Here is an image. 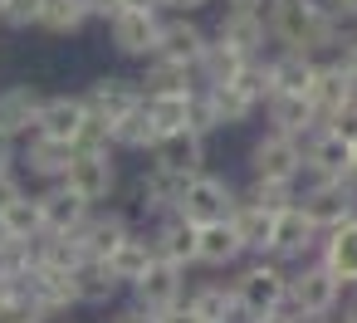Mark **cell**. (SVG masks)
I'll list each match as a JSON object with an SVG mask.
<instances>
[{
  "label": "cell",
  "instance_id": "cell-1",
  "mask_svg": "<svg viewBox=\"0 0 357 323\" xmlns=\"http://www.w3.org/2000/svg\"><path fill=\"white\" fill-rule=\"evenodd\" d=\"M264 25H269V40L284 45V54L313 59L323 50H342V20L323 0H269Z\"/></svg>",
  "mask_w": 357,
  "mask_h": 323
},
{
  "label": "cell",
  "instance_id": "cell-2",
  "mask_svg": "<svg viewBox=\"0 0 357 323\" xmlns=\"http://www.w3.org/2000/svg\"><path fill=\"white\" fill-rule=\"evenodd\" d=\"M235 299H240V313L245 323H259V318H274L289 308V274L274 264V260H255L235 274Z\"/></svg>",
  "mask_w": 357,
  "mask_h": 323
},
{
  "label": "cell",
  "instance_id": "cell-3",
  "mask_svg": "<svg viewBox=\"0 0 357 323\" xmlns=\"http://www.w3.org/2000/svg\"><path fill=\"white\" fill-rule=\"evenodd\" d=\"M235 206H240L235 186H230V181H220V176H211V172H201V176L186 186V196H181L176 216H181L186 225L206 230V225H225V220L235 216Z\"/></svg>",
  "mask_w": 357,
  "mask_h": 323
},
{
  "label": "cell",
  "instance_id": "cell-4",
  "mask_svg": "<svg viewBox=\"0 0 357 323\" xmlns=\"http://www.w3.org/2000/svg\"><path fill=\"white\" fill-rule=\"evenodd\" d=\"M337 303H342V284L323 264H303V269L289 274V308H294V318H333Z\"/></svg>",
  "mask_w": 357,
  "mask_h": 323
},
{
  "label": "cell",
  "instance_id": "cell-5",
  "mask_svg": "<svg viewBox=\"0 0 357 323\" xmlns=\"http://www.w3.org/2000/svg\"><path fill=\"white\" fill-rule=\"evenodd\" d=\"M250 172H255V181H284V186H298V172H303V142H298V137H284V133H264V137L250 147Z\"/></svg>",
  "mask_w": 357,
  "mask_h": 323
},
{
  "label": "cell",
  "instance_id": "cell-6",
  "mask_svg": "<svg viewBox=\"0 0 357 323\" xmlns=\"http://www.w3.org/2000/svg\"><path fill=\"white\" fill-rule=\"evenodd\" d=\"M69 196H79L84 206H98V201H108L113 196V186H118V167H113V152H74V162H69V172H64V181H59Z\"/></svg>",
  "mask_w": 357,
  "mask_h": 323
},
{
  "label": "cell",
  "instance_id": "cell-7",
  "mask_svg": "<svg viewBox=\"0 0 357 323\" xmlns=\"http://www.w3.org/2000/svg\"><path fill=\"white\" fill-rule=\"evenodd\" d=\"M298 211L308 216V225H313L318 235H328V230H337V225H347V220L357 216V186H352V181L313 186V191L298 196Z\"/></svg>",
  "mask_w": 357,
  "mask_h": 323
},
{
  "label": "cell",
  "instance_id": "cell-8",
  "mask_svg": "<svg viewBox=\"0 0 357 323\" xmlns=\"http://www.w3.org/2000/svg\"><path fill=\"white\" fill-rule=\"evenodd\" d=\"M147 103V93L132 84V79H98L89 93H84V108H89V118H98V123H108V128H118L128 113H137Z\"/></svg>",
  "mask_w": 357,
  "mask_h": 323
},
{
  "label": "cell",
  "instance_id": "cell-9",
  "mask_svg": "<svg viewBox=\"0 0 357 323\" xmlns=\"http://www.w3.org/2000/svg\"><path fill=\"white\" fill-rule=\"evenodd\" d=\"M108 30H113V50L118 54H128V59H152L157 54V40H162L157 10H123Z\"/></svg>",
  "mask_w": 357,
  "mask_h": 323
},
{
  "label": "cell",
  "instance_id": "cell-10",
  "mask_svg": "<svg viewBox=\"0 0 357 323\" xmlns=\"http://www.w3.org/2000/svg\"><path fill=\"white\" fill-rule=\"evenodd\" d=\"M206 45H211V35L191 15H176V20H162V40H157V54L152 59H172V64L196 69L201 54H206Z\"/></svg>",
  "mask_w": 357,
  "mask_h": 323
},
{
  "label": "cell",
  "instance_id": "cell-11",
  "mask_svg": "<svg viewBox=\"0 0 357 323\" xmlns=\"http://www.w3.org/2000/svg\"><path fill=\"white\" fill-rule=\"evenodd\" d=\"M128 235H132L128 216L108 211V216H89V220L79 225V235H69V240H74V250H79L84 260H103V264H108V255H113Z\"/></svg>",
  "mask_w": 357,
  "mask_h": 323
},
{
  "label": "cell",
  "instance_id": "cell-12",
  "mask_svg": "<svg viewBox=\"0 0 357 323\" xmlns=\"http://www.w3.org/2000/svg\"><path fill=\"white\" fill-rule=\"evenodd\" d=\"M181 289H186V269H176V264L157 260V264L132 284V303H137V308H147V313H162V308L181 303Z\"/></svg>",
  "mask_w": 357,
  "mask_h": 323
},
{
  "label": "cell",
  "instance_id": "cell-13",
  "mask_svg": "<svg viewBox=\"0 0 357 323\" xmlns=\"http://www.w3.org/2000/svg\"><path fill=\"white\" fill-rule=\"evenodd\" d=\"M40 113H45V93L35 84H10L6 93H0V133H6V137L35 133Z\"/></svg>",
  "mask_w": 357,
  "mask_h": 323
},
{
  "label": "cell",
  "instance_id": "cell-14",
  "mask_svg": "<svg viewBox=\"0 0 357 323\" xmlns=\"http://www.w3.org/2000/svg\"><path fill=\"white\" fill-rule=\"evenodd\" d=\"M84 123H89V108H84V93H54V98H45V113H40V137H54V142H79V133H84Z\"/></svg>",
  "mask_w": 357,
  "mask_h": 323
},
{
  "label": "cell",
  "instance_id": "cell-15",
  "mask_svg": "<svg viewBox=\"0 0 357 323\" xmlns=\"http://www.w3.org/2000/svg\"><path fill=\"white\" fill-rule=\"evenodd\" d=\"M318 250H323V260H318V264H323L342 289H357V216H352L347 225L328 230Z\"/></svg>",
  "mask_w": 357,
  "mask_h": 323
},
{
  "label": "cell",
  "instance_id": "cell-16",
  "mask_svg": "<svg viewBox=\"0 0 357 323\" xmlns=\"http://www.w3.org/2000/svg\"><path fill=\"white\" fill-rule=\"evenodd\" d=\"M215 40H220V45H230V50H240L245 59H259V54H264V45H269V25H264V15L225 10V15H220V25H215Z\"/></svg>",
  "mask_w": 357,
  "mask_h": 323
},
{
  "label": "cell",
  "instance_id": "cell-17",
  "mask_svg": "<svg viewBox=\"0 0 357 323\" xmlns=\"http://www.w3.org/2000/svg\"><path fill=\"white\" fill-rule=\"evenodd\" d=\"M308 103H313V113H318V123H323V128H328V123L352 103V79L342 74V64H318L313 89H308Z\"/></svg>",
  "mask_w": 357,
  "mask_h": 323
},
{
  "label": "cell",
  "instance_id": "cell-18",
  "mask_svg": "<svg viewBox=\"0 0 357 323\" xmlns=\"http://www.w3.org/2000/svg\"><path fill=\"white\" fill-rule=\"evenodd\" d=\"M264 108H269V123H274V133H284V137H313L323 123H318V113H313V103L303 98V93H274V98H264Z\"/></svg>",
  "mask_w": 357,
  "mask_h": 323
},
{
  "label": "cell",
  "instance_id": "cell-19",
  "mask_svg": "<svg viewBox=\"0 0 357 323\" xmlns=\"http://www.w3.org/2000/svg\"><path fill=\"white\" fill-rule=\"evenodd\" d=\"M40 211H45V235H59V240L79 235V225L93 216V206H84V201H79V196H69L64 186L40 191Z\"/></svg>",
  "mask_w": 357,
  "mask_h": 323
},
{
  "label": "cell",
  "instance_id": "cell-20",
  "mask_svg": "<svg viewBox=\"0 0 357 323\" xmlns=\"http://www.w3.org/2000/svg\"><path fill=\"white\" fill-rule=\"evenodd\" d=\"M313 245H323V235L308 225V216H303L298 206L274 220V240H269V255H274V260H303Z\"/></svg>",
  "mask_w": 357,
  "mask_h": 323
},
{
  "label": "cell",
  "instance_id": "cell-21",
  "mask_svg": "<svg viewBox=\"0 0 357 323\" xmlns=\"http://www.w3.org/2000/svg\"><path fill=\"white\" fill-rule=\"evenodd\" d=\"M201 162H206V137L196 133H176L152 147V167H167L176 176H201Z\"/></svg>",
  "mask_w": 357,
  "mask_h": 323
},
{
  "label": "cell",
  "instance_id": "cell-22",
  "mask_svg": "<svg viewBox=\"0 0 357 323\" xmlns=\"http://www.w3.org/2000/svg\"><path fill=\"white\" fill-rule=\"evenodd\" d=\"M196 176H176V172H167V167H152L147 176H142V211H152V216H176V206H181V196H186V186H191Z\"/></svg>",
  "mask_w": 357,
  "mask_h": 323
},
{
  "label": "cell",
  "instance_id": "cell-23",
  "mask_svg": "<svg viewBox=\"0 0 357 323\" xmlns=\"http://www.w3.org/2000/svg\"><path fill=\"white\" fill-rule=\"evenodd\" d=\"M196 235H201L196 225H186L181 216H167V220L152 230V250H157V260L186 269V264H196Z\"/></svg>",
  "mask_w": 357,
  "mask_h": 323
},
{
  "label": "cell",
  "instance_id": "cell-24",
  "mask_svg": "<svg viewBox=\"0 0 357 323\" xmlns=\"http://www.w3.org/2000/svg\"><path fill=\"white\" fill-rule=\"evenodd\" d=\"M118 279H113V269L103 264V260H79L74 264V299L79 303H89V308H103V303H113L118 299Z\"/></svg>",
  "mask_w": 357,
  "mask_h": 323
},
{
  "label": "cell",
  "instance_id": "cell-25",
  "mask_svg": "<svg viewBox=\"0 0 357 323\" xmlns=\"http://www.w3.org/2000/svg\"><path fill=\"white\" fill-rule=\"evenodd\" d=\"M191 98L196 93H147V118L157 128V142L176 137V133H191Z\"/></svg>",
  "mask_w": 357,
  "mask_h": 323
},
{
  "label": "cell",
  "instance_id": "cell-26",
  "mask_svg": "<svg viewBox=\"0 0 357 323\" xmlns=\"http://www.w3.org/2000/svg\"><path fill=\"white\" fill-rule=\"evenodd\" d=\"M240 255H245V245H240V235H235L230 220L225 225H206L196 235V264H206V269H230Z\"/></svg>",
  "mask_w": 357,
  "mask_h": 323
},
{
  "label": "cell",
  "instance_id": "cell-27",
  "mask_svg": "<svg viewBox=\"0 0 357 323\" xmlns=\"http://www.w3.org/2000/svg\"><path fill=\"white\" fill-rule=\"evenodd\" d=\"M152 264H157L152 235H128V240H123V245L108 255V269H113V279H118V284H128V289H132V284H137V279H142Z\"/></svg>",
  "mask_w": 357,
  "mask_h": 323
},
{
  "label": "cell",
  "instance_id": "cell-28",
  "mask_svg": "<svg viewBox=\"0 0 357 323\" xmlns=\"http://www.w3.org/2000/svg\"><path fill=\"white\" fill-rule=\"evenodd\" d=\"M69 162H74V147L69 142H54V137H30V147H25V167L35 172V176H45V181H64V172H69Z\"/></svg>",
  "mask_w": 357,
  "mask_h": 323
},
{
  "label": "cell",
  "instance_id": "cell-29",
  "mask_svg": "<svg viewBox=\"0 0 357 323\" xmlns=\"http://www.w3.org/2000/svg\"><path fill=\"white\" fill-rule=\"evenodd\" d=\"M245 54L240 50H230V45H220V40H211L206 45V54H201V64H196V74H201V84L206 89H220V84H235L240 74H245Z\"/></svg>",
  "mask_w": 357,
  "mask_h": 323
},
{
  "label": "cell",
  "instance_id": "cell-30",
  "mask_svg": "<svg viewBox=\"0 0 357 323\" xmlns=\"http://www.w3.org/2000/svg\"><path fill=\"white\" fill-rule=\"evenodd\" d=\"M313 74H318V64L303 59V54H279V59H269V98H274V93H303V98H308Z\"/></svg>",
  "mask_w": 357,
  "mask_h": 323
},
{
  "label": "cell",
  "instance_id": "cell-31",
  "mask_svg": "<svg viewBox=\"0 0 357 323\" xmlns=\"http://www.w3.org/2000/svg\"><path fill=\"white\" fill-rule=\"evenodd\" d=\"M0 230H6V240H15V245H40V240H45V211H40V196L15 201L6 216H0Z\"/></svg>",
  "mask_w": 357,
  "mask_h": 323
},
{
  "label": "cell",
  "instance_id": "cell-32",
  "mask_svg": "<svg viewBox=\"0 0 357 323\" xmlns=\"http://www.w3.org/2000/svg\"><path fill=\"white\" fill-rule=\"evenodd\" d=\"M206 98H211V108H215L220 128L250 123V118H255V108H259V98H255L245 84H220V89H206Z\"/></svg>",
  "mask_w": 357,
  "mask_h": 323
},
{
  "label": "cell",
  "instance_id": "cell-33",
  "mask_svg": "<svg viewBox=\"0 0 357 323\" xmlns=\"http://www.w3.org/2000/svg\"><path fill=\"white\" fill-rule=\"evenodd\" d=\"M274 220H279V216H264V211H259V206H250L245 196H240V206H235V216H230V225H235L240 245H245V250H259V255H269Z\"/></svg>",
  "mask_w": 357,
  "mask_h": 323
},
{
  "label": "cell",
  "instance_id": "cell-34",
  "mask_svg": "<svg viewBox=\"0 0 357 323\" xmlns=\"http://www.w3.org/2000/svg\"><path fill=\"white\" fill-rule=\"evenodd\" d=\"M186 303L196 308V318H201V323H235V318H245V313H240L235 289H225V284H201Z\"/></svg>",
  "mask_w": 357,
  "mask_h": 323
},
{
  "label": "cell",
  "instance_id": "cell-35",
  "mask_svg": "<svg viewBox=\"0 0 357 323\" xmlns=\"http://www.w3.org/2000/svg\"><path fill=\"white\" fill-rule=\"evenodd\" d=\"M147 93H196V69L186 64H172V59H147Z\"/></svg>",
  "mask_w": 357,
  "mask_h": 323
},
{
  "label": "cell",
  "instance_id": "cell-36",
  "mask_svg": "<svg viewBox=\"0 0 357 323\" xmlns=\"http://www.w3.org/2000/svg\"><path fill=\"white\" fill-rule=\"evenodd\" d=\"M113 147H123V152H152V147H157V128H152V118H147V103H142L137 113H128V118L113 128Z\"/></svg>",
  "mask_w": 357,
  "mask_h": 323
},
{
  "label": "cell",
  "instance_id": "cell-37",
  "mask_svg": "<svg viewBox=\"0 0 357 323\" xmlns=\"http://www.w3.org/2000/svg\"><path fill=\"white\" fill-rule=\"evenodd\" d=\"M245 201H250V206H259L264 216H284V211H294V206H298V186H284V181H250Z\"/></svg>",
  "mask_w": 357,
  "mask_h": 323
},
{
  "label": "cell",
  "instance_id": "cell-38",
  "mask_svg": "<svg viewBox=\"0 0 357 323\" xmlns=\"http://www.w3.org/2000/svg\"><path fill=\"white\" fill-rule=\"evenodd\" d=\"M93 15H89V6H84V0H50V10H45V30L50 35H79L84 25H89Z\"/></svg>",
  "mask_w": 357,
  "mask_h": 323
},
{
  "label": "cell",
  "instance_id": "cell-39",
  "mask_svg": "<svg viewBox=\"0 0 357 323\" xmlns=\"http://www.w3.org/2000/svg\"><path fill=\"white\" fill-rule=\"evenodd\" d=\"M45 10H50V0H6L0 20L10 30H30V25H45Z\"/></svg>",
  "mask_w": 357,
  "mask_h": 323
},
{
  "label": "cell",
  "instance_id": "cell-40",
  "mask_svg": "<svg viewBox=\"0 0 357 323\" xmlns=\"http://www.w3.org/2000/svg\"><path fill=\"white\" fill-rule=\"evenodd\" d=\"M0 323H50V313H45V308H40L30 294H20V299H15L6 313H0Z\"/></svg>",
  "mask_w": 357,
  "mask_h": 323
},
{
  "label": "cell",
  "instance_id": "cell-41",
  "mask_svg": "<svg viewBox=\"0 0 357 323\" xmlns=\"http://www.w3.org/2000/svg\"><path fill=\"white\" fill-rule=\"evenodd\" d=\"M215 128H220V118H215L211 98H206V93H196V98H191V133H196V137H206V133H215Z\"/></svg>",
  "mask_w": 357,
  "mask_h": 323
},
{
  "label": "cell",
  "instance_id": "cell-42",
  "mask_svg": "<svg viewBox=\"0 0 357 323\" xmlns=\"http://www.w3.org/2000/svg\"><path fill=\"white\" fill-rule=\"evenodd\" d=\"M15 201H25V186H20V176H15V172H0V216H6Z\"/></svg>",
  "mask_w": 357,
  "mask_h": 323
},
{
  "label": "cell",
  "instance_id": "cell-43",
  "mask_svg": "<svg viewBox=\"0 0 357 323\" xmlns=\"http://www.w3.org/2000/svg\"><path fill=\"white\" fill-rule=\"evenodd\" d=\"M84 6H89V15H98V20H118L123 10H128V0H84Z\"/></svg>",
  "mask_w": 357,
  "mask_h": 323
},
{
  "label": "cell",
  "instance_id": "cell-44",
  "mask_svg": "<svg viewBox=\"0 0 357 323\" xmlns=\"http://www.w3.org/2000/svg\"><path fill=\"white\" fill-rule=\"evenodd\" d=\"M157 323H201V318H196V308H191V303L181 299V303L162 308V313H157Z\"/></svg>",
  "mask_w": 357,
  "mask_h": 323
},
{
  "label": "cell",
  "instance_id": "cell-45",
  "mask_svg": "<svg viewBox=\"0 0 357 323\" xmlns=\"http://www.w3.org/2000/svg\"><path fill=\"white\" fill-rule=\"evenodd\" d=\"M337 64H342V74H347V79H357V30H352V35H342V59H337Z\"/></svg>",
  "mask_w": 357,
  "mask_h": 323
},
{
  "label": "cell",
  "instance_id": "cell-46",
  "mask_svg": "<svg viewBox=\"0 0 357 323\" xmlns=\"http://www.w3.org/2000/svg\"><path fill=\"white\" fill-rule=\"evenodd\" d=\"M113 323H157V313H147V308L128 303V308H118V313H113Z\"/></svg>",
  "mask_w": 357,
  "mask_h": 323
},
{
  "label": "cell",
  "instance_id": "cell-47",
  "mask_svg": "<svg viewBox=\"0 0 357 323\" xmlns=\"http://www.w3.org/2000/svg\"><path fill=\"white\" fill-rule=\"evenodd\" d=\"M323 6H328L337 20H357V0H323Z\"/></svg>",
  "mask_w": 357,
  "mask_h": 323
},
{
  "label": "cell",
  "instance_id": "cell-48",
  "mask_svg": "<svg viewBox=\"0 0 357 323\" xmlns=\"http://www.w3.org/2000/svg\"><path fill=\"white\" fill-rule=\"evenodd\" d=\"M10 162H15V137L0 133V172H10Z\"/></svg>",
  "mask_w": 357,
  "mask_h": 323
},
{
  "label": "cell",
  "instance_id": "cell-49",
  "mask_svg": "<svg viewBox=\"0 0 357 323\" xmlns=\"http://www.w3.org/2000/svg\"><path fill=\"white\" fill-rule=\"evenodd\" d=\"M225 6H230V10H250V15H264V6H269V0H225Z\"/></svg>",
  "mask_w": 357,
  "mask_h": 323
},
{
  "label": "cell",
  "instance_id": "cell-50",
  "mask_svg": "<svg viewBox=\"0 0 357 323\" xmlns=\"http://www.w3.org/2000/svg\"><path fill=\"white\" fill-rule=\"evenodd\" d=\"M206 0H167V10H176V15H191V10H201Z\"/></svg>",
  "mask_w": 357,
  "mask_h": 323
},
{
  "label": "cell",
  "instance_id": "cell-51",
  "mask_svg": "<svg viewBox=\"0 0 357 323\" xmlns=\"http://www.w3.org/2000/svg\"><path fill=\"white\" fill-rule=\"evenodd\" d=\"M128 10H167V0H128Z\"/></svg>",
  "mask_w": 357,
  "mask_h": 323
},
{
  "label": "cell",
  "instance_id": "cell-52",
  "mask_svg": "<svg viewBox=\"0 0 357 323\" xmlns=\"http://www.w3.org/2000/svg\"><path fill=\"white\" fill-rule=\"evenodd\" d=\"M342 323H357V299L347 303V313H342Z\"/></svg>",
  "mask_w": 357,
  "mask_h": 323
},
{
  "label": "cell",
  "instance_id": "cell-53",
  "mask_svg": "<svg viewBox=\"0 0 357 323\" xmlns=\"http://www.w3.org/2000/svg\"><path fill=\"white\" fill-rule=\"evenodd\" d=\"M259 323H294V318H284V313H274V318H259Z\"/></svg>",
  "mask_w": 357,
  "mask_h": 323
},
{
  "label": "cell",
  "instance_id": "cell-54",
  "mask_svg": "<svg viewBox=\"0 0 357 323\" xmlns=\"http://www.w3.org/2000/svg\"><path fill=\"white\" fill-rule=\"evenodd\" d=\"M294 323H328V318H294Z\"/></svg>",
  "mask_w": 357,
  "mask_h": 323
},
{
  "label": "cell",
  "instance_id": "cell-55",
  "mask_svg": "<svg viewBox=\"0 0 357 323\" xmlns=\"http://www.w3.org/2000/svg\"><path fill=\"white\" fill-rule=\"evenodd\" d=\"M0 6H6V0H0Z\"/></svg>",
  "mask_w": 357,
  "mask_h": 323
},
{
  "label": "cell",
  "instance_id": "cell-56",
  "mask_svg": "<svg viewBox=\"0 0 357 323\" xmlns=\"http://www.w3.org/2000/svg\"><path fill=\"white\" fill-rule=\"evenodd\" d=\"M64 323H69V318H64Z\"/></svg>",
  "mask_w": 357,
  "mask_h": 323
}]
</instances>
